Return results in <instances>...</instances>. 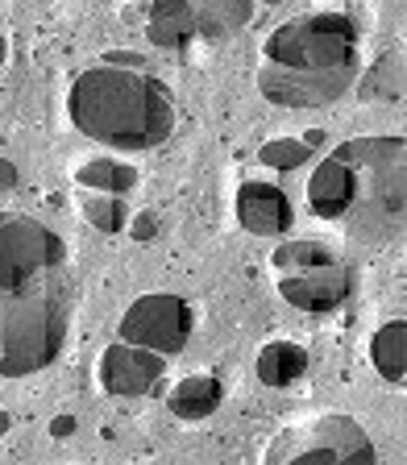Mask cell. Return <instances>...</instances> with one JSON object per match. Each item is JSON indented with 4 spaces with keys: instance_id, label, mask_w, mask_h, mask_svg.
<instances>
[{
    "instance_id": "cell-15",
    "label": "cell",
    "mask_w": 407,
    "mask_h": 465,
    "mask_svg": "<svg viewBox=\"0 0 407 465\" xmlns=\"http://www.w3.org/2000/svg\"><path fill=\"white\" fill-rule=\"evenodd\" d=\"M75 179L92 192H108V195H125L137 183V171L121 158H87L75 166Z\"/></svg>"
},
{
    "instance_id": "cell-10",
    "label": "cell",
    "mask_w": 407,
    "mask_h": 465,
    "mask_svg": "<svg viewBox=\"0 0 407 465\" xmlns=\"http://www.w3.org/2000/svg\"><path fill=\"white\" fill-rule=\"evenodd\" d=\"M145 34H150V42L163 50H184L187 42H195L200 34H195L192 0H150Z\"/></svg>"
},
{
    "instance_id": "cell-9",
    "label": "cell",
    "mask_w": 407,
    "mask_h": 465,
    "mask_svg": "<svg viewBox=\"0 0 407 465\" xmlns=\"http://www.w3.org/2000/svg\"><path fill=\"white\" fill-rule=\"evenodd\" d=\"M237 221L250 232L279 237L295 224V208L274 183H242L237 187Z\"/></svg>"
},
{
    "instance_id": "cell-19",
    "label": "cell",
    "mask_w": 407,
    "mask_h": 465,
    "mask_svg": "<svg viewBox=\"0 0 407 465\" xmlns=\"http://www.w3.org/2000/svg\"><path fill=\"white\" fill-rule=\"evenodd\" d=\"M158 229H163V224H158L154 213H137L134 221H129V232H134V242H154Z\"/></svg>"
},
{
    "instance_id": "cell-13",
    "label": "cell",
    "mask_w": 407,
    "mask_h": 465,
    "mask_svg": "<svg viewBox=\"0 0 407 465\" xmlns=\"http://www.w3.org/2000/svg\"><path fill=\"white\" fill-rule=\"evenodd\" d=\"M370 361L387 382H403L407 378V324L403 320H387L370 341Z\"/></svg>"
},
{
    "instance_id": "cell-17",
    "label": "cell",
    "mask_w": 407,
    "mask_h": 465,
    "mask_svg": "<svg viewBox=\"0 0 407 465\" xmlns=\"http://www.w3.org/2000/svg\"><path fill=\"white\" fill-rule=\"evenodd\" d=\"M362 96L366 100H399L403 96V54H382L362 79Z\"/></svg>"
},
{
    "instance_id": "cell-8",
    "label": "cell",
    "mask_w": 407,
    "mask_h": 465,
    "mask_svg": "<svg viewBox=\"0 0 407 465\" xmlns=\"http://www.w3.org/2000/svg\"><path fill=\"white\" fill-rule=\"evenodd\" d=\"M163 353L145 345H134V341H116L100 353V387L108 395H121V399H134V395H145V391L158 387V378H163Z\"/></svg>"
},
{
    "instance_id": "cell-5",
    "label": "cell",
    "mask_w": 407,
    "mask_h": 465,
    "mask_svg": "<svg viewBox=\"0 0 407 465\" xmlns=\"http://www.w3.org/2000/svg\"><path fill=\"white\" fill-rule=\"evenodd\" d=\"M274 279H279V295L300 312H337L353 291L345 262L329 253L320 242H283L271 258Z\"/></svg>"
},
{
    "instance_id": "cell-6",
    "label": "cell",
    "mask_w": 407,
    "mask_h": 465,
    "mask_svg": "<svg viewBox=\"0 0 407 465\" xmlns=\"http://www.w3.org/2000/svg\"><path fill=\"white\" fill-rule=\"evenodd\" d=\"M271 465H333V461H378L370 432L349 416H312L287 424L266 449Z\"/></svg>"
},
{
    "instance_id": "cell-23",
    "label": "cell",
    "mask_w": 407,
    "mask_h": 465,
    "mask_svg": "<svg viewBox=\"0 0 407 465\" xmlns=\"http://www.w3.org/2000/svg\"><path fill=\"white\" fill-rule=\"evenodd\" d=\"M0 432H9V416L5 411H0Z\"/></svg>"
},
{
    "instance_id": "cell-11",
    "label": "cell",
    "mask_w": 407,
    "mask_h": 465,
    "mask_svg": "<svg viewBox=\"0 0 407 465\" xmlns=\"http://www.w3.org/2000/svg\"><path fill=\"white\" fill-rule=\"evenodd\" d=\"M221 399H224V391L213 374H187L184 382H174L171 387L166 407H171L179 420H204L221 407Z\"/></svg>"
},
{
    "instance_id": "cell-21",
    "label": "cell",
    "mask_w": 407,
    "mask_h": 465,
    "mask_svg": "<svg viewBox=\"0 0 407 465\" xmlns=\"http://www.w3.org/2000/svg\"><path fill=\"white\" fill-rule=\"evenodd\" d=\"M9 187H17V166L9 158H0V192H9Z\"/></svg>"
},
{
    "instance_id": "cell-16",
    "label": "cell",
    "mask_w": 407,
    "mask_h": 465,
    "mask_svg": "<svg viewBox=\"0 0 407 465\" xmlns=\"http://www.w3.org/2000/svg\"><path fill=\"white\" fill-rule=\"evenodd\" d=\"M320 145V129H308L303 137H274V142H262L258 158L262 166H271V171H295L312 158V150Z\"/></svg>"
},
{
    "instance_id": "cell-12",
    "label": "cell",
    "mask_w": 407,
    "mask_h": 465,
    "mask_svg": "<svg viewBox=\"0 0 407 465\" xmlns=\"http://www.w3.org/2000/svg\"><path fill=\"white\" fill-rule=\"evenodd\" d=\"M308 370V349L295 341H271L258 353V378L266 387H291L295 378H303Z\"/></svg>"
},
{
    "instance_id": "cell-2",
    "label": "cell",
    "mask_w": 407,
    "mask_h": 465,
    "mask_svg": "<svg viewBox=\"0 0 407 465\" xmlns=\"http://www.w3.org/2000/svg\"><path fill=\"white\" fill-rule=\"evenodd\" d=\"M403 137L341 142L308 179L320 221L345 224L349 237H399L403 224Z\"/></svg>"
},
{
    "instance_id": "cell-18",
    "label": "cell",
    "mask_w": 407,
    "mask_h": 465,
    "mask_svg": "<svg viewBox=\"0 0 407 465\" xmlns=\"http://www.w3.org/2000/svg\"><path fill=\"white\" fill-rule=\"evenodd\" d=\"M84 216L96 224L100 232H121V229H125V221H129V208H125V200H116V195L100 192V200H96V195H92V200H84Z\"/></svg>"
},
{
    "instance_id": "cell-24",
    "label": "cell",
    "mask_w": 407,
    "mask_h": 465,
    "mask_svg": "<svg viewBox=\"0 0 407 465\" xmlns=\"http://www.w3.org/2000/svg\"><path fill=\"white\" fill-rule=\"evenodd\" d=\"M5 54H9V46H5V34H0V63H5Z\"/></svg>"
},
{
    "instance_id": "cell-1",
    "label": "cell",
    "mask_w": 407,
    "mask_h": 465,
    "mask_svg": "<svg viewBox=\"0 0 407 465\" xmlns=\"http://www.w3.org/2000/svg\"><path fill=\"white\" fill-rule=\"evenodd\" d=\"M71 253L50 224L0 213V378L46 370L75 316Z\"/></svg>"
},
{
    "instance_id": "cell-3",
    "label": "cell",
    "mask_w": 407,
    "mask_h": 465,
    "mask_svg": "<svg viewBox=\"0 0 407 465\" xmlns=\"http://www.w3.org/2000/svg\"><path fill=\"white\" fill-rule=\"evenodd\" d=\"M358 79V25L345 13L283 21L262 46L258 87L279 108L333 104Z\"/></svg>"
},
{
    "instance_id": "cell-25",
    "label": "cell",
    "mask_w": 407,
    "mask_h": 465,
    "mask_svg": "<svg viewBox=\"0 0 407 465\" xmlns=\"http://www.w3.org/2000/svg\"><path fill=\"white\" fill-rule=\"evenodd\" d=\"M262 5H283V0H262Z\"/></svg>"
},
{
    "instance_id": "cell-14",
    "label": "cell",
    "mask_w": 407,
    "mask_h": 465,
    "mask_svg": "<svg viewBox=\"0 0 407 465\" xmlns=\"http://www.w3.org/2000/svg\"><path fill=\"white\" fill-rule=\"evenodd\" d=\"M195 9V34L200 38H221L242 29L253 13V0H192Z\"/></svg>"
},
{
    "instance_id": "cell-7",
    "label": "cell",
    "mask_w": 407,
    "mask_h": 465,
    "mask_svg": "<svg viewBox=\"0 0 407 465\" xmlns=\"http://www.w3.org/2000/svg\"><path fill=\"white\" fill-rule=\"evenodd\" d=\"M192 303L171 295V291H154V295H142V300L129 303V312L121 316V341H134L154 353H179L192 337Z\"/></svg>"
},
{
    "instance_id": "cell-4",
    "label": "cell",
    "mask_w": 407,
    "mask_h": 465,
    "mask_svg": "<svg viewBox=\"0 0 407 465\" xmlns=\"http://www.w3.org/2000/svg\"><path fill=\"white\" fill-rule=\"evenodd\" d=\"M67 116L79 134L116 150L163 145L174 129V100L166 84L137 67H92L67 92Z\"/></svg>"
},
{
    "instance_id": "cell-20",
    "label": "cell",
    "mask_w": 407,
    "mask_h": 465,
    "mask_svg": "<svg viewBox=\"0 0 407 465\" xmlns=\"http://www.w3.org/2000/svg\"><path fill=\"white\" fill-rule=\"evenodd\" d=\"M104 63H121V67H145V58L142 54H134V50H113V54H104Z\"/></svg>"
},
{
    "instance_id": "cell-22",
    "label": "cell",
    "mask_w": 407,
    "mask_h": 465,
    "mask_svg": "<svg viewBox=\"0 0 407 465\" xmlns=\"http://www.w3.org/2000/svg\"><path fill=\"white\" fill-rule=\"evenodd\" d=\"M50 432H55L58 440H63V436H71V432H75V416H58L55 424H50Z\"/></svg>"
}]
</instances>
